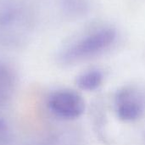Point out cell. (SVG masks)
Instances as JSON below:
<instances>
[{
	"mask_svg": "<svg viewBox=\"0 0 145 145\" xmlns=\"http://www.w3.org/2000/svg\"><path fill=\"white\" fill-rule=\"evenodd\" d=\"M117 31L113 27H102L74 41L59 54L64 64H73L96 56L109 49L116 41Z\"/></svg>",
	"mask_w": 145,
	"mask_h": 145,
	"instance_id": "2",
	"label": "cell"
},
{
	"mask_svg": "<svg viewBox=\"0 0 145 145\" xmlns=\"http://www.w3.org/2000/svg\"><path fill=\"white\" fill-rule=\"evenodd\" d=\"M115 110L118 118L132 122L140 119L145 112V96L138 88L127 86L115 96Z\"/></svg>",
	"mask_w": 145,
	"mask_h": 145,
	"instance_id": "4",
	"label": "cell"
},
{
	"mask_svg": "<svg viewBox=\"0 0 145 145\" xmlns=\"http://www.w3.org/2000/svg\"><path fill=\"white\" fill-rule=\"evenodd\" d=\"M14 84L15 76L13 69L6 62L0 60V104L11 97Z\"/></svg>",
	"mask_w": 145,
	"mask_h": 145,
	"instance_id": "5",
	"label": "cell"
},
{
	"mask_svg": "<svg viewBox=\"0 0 145 145\" xmlns=\"http://www.w3.org/2000/svg\"><path fill=\"white\" fill-rule=\"evenodd\" d=\"M7 138H8V127L5 121L0 119V141H3Z\"/></svg>",
	"mask_w": 145,
	"mask_h": 145,
	"instance_id": "7",
	"label": "cell"
},
{
	"mask_svg": "<svg viewBox=\"0 0 145 145\" xmlns=\"http://www.w3.org/2000/svg\"><path fill=\"white\" fill-rule=\"evenodd\" d=\"M49 110L57 117L64 120H75L85 111L82 97L71 89H59L53 92L48 99Z\"/></svg>",
	"mask_w": 145,
	"mask_h": 145,
	"instance_id": "3",
	"label": "cell"
},
{
	"mask_svg": "<svg viewBox=\"0 0 145 145\" xmlns=\"http://www.w3.org/2000/svg\"><path fill=\"white\" fill-rule=\"evenodd\" d=\"M31 8L20 0H0V44L14 47L25 42L34 30Z\"/></svg>",
	"mask_w": 145,
	"mask_h": 145,
	"instance_id": "1",
	"label": "cell"
},
{
	"mask_svg": "<svg viewBox=\"0 0 145 145\" xmlns=\"http://www.w3.org/2000/svg\"><path fill=\"white\" fill-rule=\"evenodd\" d=\"M103 81V72L98 69H93L82 73L76 79V84L82 90L93 91L102 85Z\"/></svg>",
	"mask_w": 145,
	"mask_h": 145,
	"instance_id": "6",
	"label": "cell"
}]
</instances>
